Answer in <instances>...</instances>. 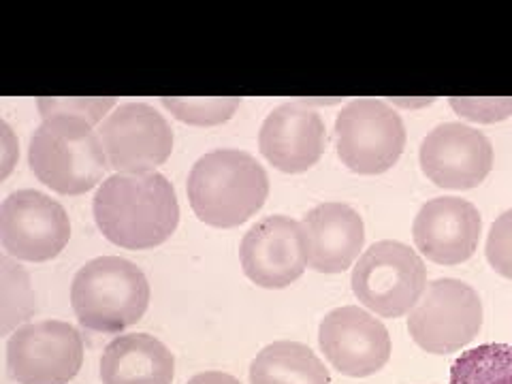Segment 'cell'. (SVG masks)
<instances>
[{
	"label": "cell",
	"mask_w": 512,
	"mask_h": 384,
	"mask_svg": "<svg viewBox=\"0 0 512 384\" xmlns=\"http://www.w3.org/2000/svg\"><path fill=\"white\" fill-rule=\"evenodd\" d=\"M94 220L101 233L126 250H150L178 229L180 203L163 173H118L94 195Z\"/></svg>",
	"instance_id": "cell-1"
},
{
	"label": "cell",
	"mask_w": 512,
	"mask_h": 384,
	"mask_svg": "<svg viewBox=\"0 0 512 384\" xmlns=\"http://www.w3.org/2000/svg\"><path fill=\"white\" fill-rule=\"evenodd\" d=\"M186 190L192 212L201 222L216 229H233L265 205L269 178L248 152L216 150L197 160Z\"/></svg>",
	"instance_id": "cell-2"
},
{
	"label": "cell",
	"mask_w": 512,
	"mask_h": 384,
	"mask_svg": "<svg viewBox=\"0 0 512 384\" xmlns=\"http://www.w3.org/2000/svg\"><path fill=\"white\" fill-rule=\"evenodd\" d=\"M71 306L82 327L96 333H120L146 314L150 284L135 263L120 256H99L75 274Z\"/></svg>",
	"instance_id": "cell-3"
},
{
	"label": "cell",
	"mask_w": 512,
	"mask_h": 384,
	"mask_svg": "<svg viewBox=\"0 0 512 384\" xmlns=\"http://www.w3.org/2000/svg\"><path fill=\"white\" fill-rule=\"evenodd\" d=\"M28 163L37 180L60 195H84L103 180L107 156L86 120L52 116L30 139Z\"/></svg>",
	"instance_id": "cell-4"
},
{
	"label": "cell",
	"mask_w": 512,
	"mask_h": 384,
	"mask_svg": "<svg viewBox=\"0 0 512 384\" xmlns=\"http://www.w3.org/2000/svg\"><path fill=\"white\" fill-rule=\"evenodd\" d=\"M352 293L384 318H399L414 310L427 288V271L410 246L393 239L367 248L352 269Z\"/></svg>",
	"instance_id": "cell-5"
},
{
	"label": "cell",
	"mask_w": 512,
	"mask_h": 384,
	"mask_svg": "<svg viewBox=\"0 0 512 384\" xmlns=\"http://www.w3.org/2000/svg\"><path fill=\"white\" fill-rule=\"evenodd\" d=\"M483 327V301L466 282L434 280L408 316L416 346L431 355H451L468 346Z\"/></svg>",
	"instance_id": "cell-6"
},
{
	"label": "cell",
	"mask_w": 512,
	"mask_h": 384,
	"mask_svg": "<svg viewBox=\"0 0 512 384\" xmlns=\"http://www.w3.org/2000/svg\"><path fill=\"white\" fill-rule=\"evenodd\" d=\"M406 146L402 118L387 103L359 99L335 120V148L342 163L359 175H378L395 167Z\"/></svg>",
	"instance_id": "cell-7"
},
{
	"label": "cell",
	"mask_w": 512,
	"mask_h": 384,
	"mask_svg": "<svg viewBox=\"0 0 512 384\" xmlns=\"http://www.w3.org/2000/svg\"><path fill=\"white\" fill-rule=\"evenodd\" d=\"M82 363V335L62 320L24 325L7 342V370L18 384H69Z\"/></svg>",
	"instance_id": "cell-8"
},
{
	"label": "cell",
	"mask_w": 512,
	"mask_h": 384,
	"mask_svg": "<svg viewBox=\"0 0 512 384\" xmlns=\"http://www.w3.org/2000/svg\"><path fill=\"white\" fill-rule=\"evenodd\" d=\"M71 239L64 207L39 190H18L0 205V244L18 261L45 263Z\"/></svg>",
	"instance_id": "cell-9"
},
{
	"label": "cell",
	"mask_w": 512,
	"mask_h": 384,
	"mask_svg": "<svg viewBox=\"0 0 512 384\" xmlns=\"http://www.w3.org/2000/svg\"><path fill=\"white\" fill-rule=\"evenodd\" d=\"M239 261L256 286H291L310 265L306 229L288 216H267L244 235Z\"/></svg>",
	"instance_id": "cell-10"
},
{
	"label": "cell",
	"mask_w": 512,
	"mask_h": 384,
	"mask_svg": "<svg viewBox=\"0 0 512 384\" xmlns=\"http://www.w3.org/2000/svg\"><path fill=\"white\" fill-rule=\"evenodd\" d=\"M107 165L120 173H152L173 152V131L156 109L128 103L99 128Z\"/></svg>",
	"instance_id": "cell-11"
},
{
	"label": "cell",
	"mask_w": 512,
	"mask_h": 384,
	"mask_svg": "<svg viewBox=\"0 0 512 384\" xmlns=\"http://www.w3.org/2000/svg\"><path fill=\"white\" fill-rule=\"evenodd\" d=\"M327 361L344 376L367 378L391 359V335L376 316L357 306L331 310L318 327Z\"/></svg>",
	"instance_id": "cell-12"
},
{
	"label": "cell",
	"mask_w": 512,
	"mask_h": 384,
	"mask_svg": "<svg viewBox=\"0 0 512 384\" xmlns=\"http://www.w3.org/2000/svg\"><path fill=\"white\" fill-rule=\"evenodd\" d=\"M421 169L427 180L448 190L483 184L493 167V146L478 128L446 122L421 143Z\"/></svg>",
	"instance_id": "cell-13"
},
{
	"label": "cell",
	"mask_w": 512,
	"mask_h": 384,
	"mask_svg": "<svg viewBox=\"0 0 512 384\" xmlns=\"http://www.w3.org/2000/svg\"><path fill=\"white\" fill-rule=\"evenodd\" d=\"M483 218L476 207L459 197L427 201L414 218V246L438 265H459L472 259L478 248Z\"/></svg>",
	"instance_id": "cell-14"
},
{
	"label": "cell",
	"mask_w": 512,
	"mask_h": 384,
	"mask_svg": "<svg viewBox=\"0 0 512 384\" xmlns=\"http://www.w3.org/2000/svg\"><path fill=\"white\" fill-rule=\"evenodd\" d=\"M327 146L325 122L314 109L297 103L280 105L265 118L259 133V148L284 173H303L312 169Z\"/></svg>",
	"instance_id": "cell-15"
},
{
	"label": "cell",
	"mask_w": 512,
	"mask_h": 384,
	"mask_svg": "<svg viewBox=\"0 0 512 384\" xmlns=\"http://www.w3.org/2000/svg\"><path fill=\"white\" fill-rule=\"evenodd\" d=\"M310 267L318 274H342L365 244L363 218L346 203L316 205L303 216Z\"/></svg>",
	"instance_id": "cell-16"
},
{
	"label": "cell",
	"mask_w": 512,
	"mask_h": 384,
	"mask_svg": "<svg viewBox=\"0 0 512 384\" xmlns=\"http://www.w3.org/2000/svg\"><path fill=\"white\" fill-rule=\"evenodd\" d=\"M173 376V352L154 335L126 333L103 350V384H171Z\"/></svg>",
	"instance_id": "cell-17"
},
{
	"label": "cell",
	"mask_w": 512,
	"mask_h": 384,
	"mask_svg": "<svg viewBox=\"0 0 512 384\" xmlns=\"http://www.w3.org/2000/svg\"><path fill=\"white\" fill-rule=\"evenodd\" d=\"M250 384H331L329 370L299 342L265 346L250 365Z\"/></svg>",
	"instance_id": "cell-18"
},
{
	"label": "cell",
	"mask_w": 512,
	"mask_h": 384,
	"mask_svg": "<svg viewBox=\"0 0 512 384\" xmlns=\"http://www.w3.org/2000/svg\"><path fill=\"white\" fill-rule=\"evenodd\" d=\"M448 384H512V346L483 344L466 350L453 363Z\"/></svg>",
	"instance_id": "cell-19"
},
{
	"label": "cell",
	"mask_w": 512,
	"mask_h": 384,
	"mask_svg": "<svg viewBox=\"0 0 512 384\" xmlns=\"http://www.w3.org/2000/svg\"><path fill=\"white\" fill-rule=\"evenodd\" d=\"M35 312L37 301L26 269L18 261H11L7 254L0 256V335L18 331Z\"/></svg>",
	"instance_id": "cell-20"
},
{
	"label": "cell",
	"mask_w": 512,
	"mask_h": 384,
	"mask_svg": "<svg viewBox=\"0 0 512 384\" xmlns=\"http://www.w3.org/2000/svg\"><path fill=\"white\" fill-rule=\"evenodd\" d=\"M180 122L192 126H216L233 118L242 99L237 96H207V99H160Z\"/></svg>",
	"instance_id": "cell-21"
},
{
	"label": "cell",
	"mask_w": 512,
	"mask_h": 384,
	"mask_svg": "<svg viewBox=\"0 0 512 384\" xmlns=\"http://www.w3.org/2000/svg\"><path fill=\"white\" fill-rule=\"evenodd\" d=\"M43 120L52 116H73L86 120L90 126L99 124L107 111L116 105V99H39L37 101Z\"/></svg>",
	"instance_id": "cell-22"
},
{
	"label": "cell",
	"mask_w": 512,
	"mask_h": 384,
	"mask_svg": "<svg viewBox=\"0 0 512 384\" xmlns=\"http://www.w3.org/2000/svg\"><path fill=\"white\" fill-rule=\"evenodd\" d=\"M485 252L495 274L512 280V210L491 224Z\"/></svg>",
	"instance_id": "cell-23"
},
{
	"label": "cell",
	"mask_w": 512,
	"mask_h": 384,
	"mask_svg": "<svg viewBox=\"0 0 512 384\" xmlns=\"http://www.w3.org/2000/svg\"><path fill=\"white\" fill-rule=\"evenodd\" d=\"M448 103H451L457 116L472 122L493 124L512 116L510 96H506V99H451Z\"/></svg>",
	"instance_id": "cell-24"
},
{
	"label": "cell",
	"mask_w": 512,
	"mask_h": 384,
	"mask_svg": "<svg viewBox=\"0 0 512 384\" xmlns=\"http://www.w3.org/2000/svg\"><path fill=\"white\" fill-rule=\"evenodd\" d=\"M3 126V178H7L11 167H13V160H15V154H18V146H15L13 141V135H11V128L3 122L0 124Z\"/></svg>",
	"instance_id": "cell-25"
},
{
	"label": "cell",
	"mask_w": 512,
	"mask_h": 384,
	"mask_svg": "<svg viewBox=\"0 0 512 384\" xmlns=\"http://www.w3.org/2000/svg\"><path fill=\"white\" fill-rule=\"evenodd\" d=\"M188 384H242L235 376L224 372H203L195 378H190Z\"/></svg>",
	"instance_id": "cell-26"
}]
</instances>
